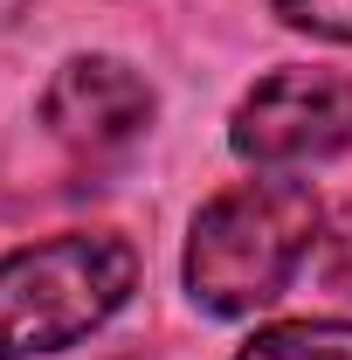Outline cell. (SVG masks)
I'll use <instances>...</instances> for the list:
<instances>
[{
    "label": "cell",
    "mask_w": 352,
    "mask_h": 360,
    "mask_svg": "<svg viewBox=\"0 0 352 360\" xmlns=\"http://www.w3.org/2000/svg\"><path fill=\"white\" fill-rule=\"evenodd\" d=\"M132 284H138L132 243L104 236V229L0 257V360L76 347L132 298Z\"/></svg>",
    "instance_id": "cell-2"
},
{
    "label": "cell",
    "mask_w": 352,
    "mask_h": 360,
    "mask_svg": "<svg viewBox=\"0 0 352 360\" xmlns=\"http://www.w3.org/2000/svg\"><path fill=\"white\" fill-rule=\"evenodd\" d=\"M318 236V201L297 180H242L215 194L187 236V291L221 319L263 312L290 291Z\"/></svg>",
    "instance_id": "cell-1"
},
{
    "label": "cell",
    "mask_w": 352,
    "mask_h": 360,
    "mask_svg": "<svg viewBox=\"0 0 352 360\" xmlns=\"http://www.w3.org/2000/svg\"><path fill=\"white\" fill-rule=\"evenodd\" d=\"M235 360H352V326L346 319H297L256 333Z\"/></svg>",
    "instance_id": "cell-5"
},
{
    "label": "cell",
    "mask_w": 352,
    "mask_h": 360,
    "mask_svg": "<svg viewBox=\"0 0 352 360\" xmlns=\"http://www.w3.org/2000/svg\"><path fill=\"white\" fill-rule=\"evenodd\" d=\"M318 270H325V284H332L339 298H352V201L339 208V215H332V229H325Z\"/></svg>",
    "instance_id": "cell-7"
},
{
    "label": "cell",
    "mask_w": 352,
    "mask_h": 360,
    "mask_svg": "<svg viewBox=\"0 0 352 360\" xmlns=\"http://www.w3.org/2000/svg\"><path fill=\"white\" fill-rule=\"evenodd\" d=\"M42 125L69 153L83 160H104L118 146H132L145 125H152V90L138 84L125 63L111 56H76L55 70V84L42 90Z\"/></svg>",
    "instance_id": "cell-4"
},
{
    "label": "cell",
    "mask_w": 352,
    "mask_h": 360,
    "mask_svg": "<svg viewBox=\"0 0 352 360\" xmlns=\"http://www.w3.org/2000/svg\"><path fill=\"white\" fill-rule=\"evenodd\" d=\"M276 14L304 35H325V42H352V0H276Z\"/></svg>",
    "instance_id": "cell-6"
},
{
    "label": "cell",
    "mask_w": 352,
    "mask_h": 360,
    "mask_svg": "<svg viewBox=\"0 0 352 360\" xmlns=\"http://www.w3.org/2000/svg\"><path fill=\"white\" fill-rule=\"evenodd\" d=\"M228 146L249 167H311L352 146V77L339 70H276L242 97Z\"/></svg>",
    "instance_id": "cell-3"
}]
</instances>
